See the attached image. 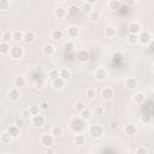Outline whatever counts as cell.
Segmentation results:
<instances>
[{"label": "cell", "mask_w": 154, "mask_h": 154, "mask_svg": "<svg viewBox=\"0 0 154 154\" xmlns=\"http://www.w3.org/2000/svg\"><path fill=\"white\" fill-rule=\"evenodd\" d=\"M88 132H89V135L94 138V140H99V138H101L102 136H103V132H105V129H103V126L101 125V124H91L90 126H89V129H88Z\"/></svg>", "instance_id": "cell-2"}, {"label": "cell", "mask_w": 154, "mask_h": 154, "mask_svg": "<svg viewBox=\"0 0 154 154\" xmlns=\"http://www.w3.org/2000/svg\"><path fill=\"white\" fill-rule=\"evenodd\" d=\"M113 94H114V91H113V89L109 88V87H105V88L101 90V96H102L105 100H111V99L113 97Z\"/></svg>", "instance_id": "cell-15"}, {"label": "cell", "mask_w": 154, "mask_h": 154, "mask_svg": "<svg viewBox=\"0 0 154 154\" xmlns=\"http://www.w3.org/2000/svg\"><path fill=\"white\" fill-rule=\"evenodd\" d=\"M126 40L130 45H136L138 43V35H135V34H128L126 36Z\"/></svg>", "instance_id": "cell-37"}, {"label": "cell", "mask_w": 154, "mask_h": 154, "mask_svg": "<svg viewBox=\"0 0 154 154\" xmlns=\"http://www.w3.org/2000/svg\"><path fill=\"white\" fill-rule=\"evenodd\" d=\"M85 120H83L81 117H75L71 119L70 122V129L75 132V134H82L85 129V124H84Z\"/></svg>", "instance_id": "cell-1"}, {"label": "cell", "mask_w": 154, "mask_h": 154, "mask_svg": "<svg viewBox=\"0 0 154 154\" xmlns=\"http://www.w3.org/2000/svg\"><path fill=\"white\" fill-rule=\"evenodd\" d=\"M54 53H55V48H54V46H53L52 43H46V45L43 46V48H42V54H43L45 57H53Z\"/></svg>", "instance_id": "cell-10"}, {"label": "cell", "mask_w": 154, "mask_h": 154, "mask_svg": "<svg viewBox=\"0 0 154 154\" xmlns=\"http://www.w3.org/2000/svg\"><path fill=\"white\" fill-rule=\"evenodd\" d=\"M64 48H65V51H66V52H72V51H73V48H75V43H73V42H71V41H67V42H65Z\"/></svg>", "instance_id": "cell-44"}, {"label": "cell", "mask_w": 154, "mask_h": 154, "mask_svg": "<svg viewBox=\"0 0 154 154\" xmlns=\"http://www.w3.org/2000/svg\"><path fill=\"white\" fill-rule=\"evenodd\" d=\"M136 154H148V149L143 146H140L136 148Z\"/></svg>", "instance_id": "cell-46"}, {"label": "cell", "mask_w": 154, "mask_h": 154, "mask_svg": "<svg viewBox=\"0 0 154 154\" xmlns=\"http://www.w3.org/2000/svg\"><path fill=\"white\" fill-rule=\"evenodd\" d=\"M141 122H142V123H144V124H148V123L150 122V116H149V114H147V113L142 114V116H141Z\"/></svg>", "instance_id": "cell-47"}, {"label": "cell", "mask_w": 154, "mask_h": 154, "mask_svg": "<svg viewBox=\"0 0 154 154\" xmlns=\"http://www.w3.org/2000/svg\"><path fill=\"white\" fill-rule=\"evenodd\" d=\"M30 116H31V113H30L29 108H26V109H23V111H22V114H20V117H22V118H24V119H28Z\"/></svg>", "instance_id": "cell-48"}, {"label": "cell", "mask_w": 154, "mask_h": 154, "mask_svg": "<svg viewBox=\"0 0 154 154\" xmlns=\"http://www.w3.org/2000/svg\"><path fill=\"white\" fill-rule=\"evenodd\" d=\"M24 38V32H22L20 30H14L12 32V40L14 42H19V41H23Z\"/></svg>", "instance_id": "cell-30"}, {"label": "cell", "mask_w": 154, "mask_h": 154, "mask_svg": "<svg viewBox=\"0 0 154 154\" xmlns=\"http://www.w3.org/2000/svg\"><path fill=\"white\" fill-rule=\"evenodd\" d=\"M70 77H71V71L69 69H60V78L67 81Z\"/></svg>", "instance_id": "cell-38"}, {"label": "cell", "mask_w": 154, "mask_h": 154, "mask_svg": "<svg viewBox=\"0 0 154 154\" xmlns=\"http://www.w3.org/2000/svg\"><path fill=\"white\" fill-rule=\"evenodd\" d=\"M41 108L46 109V108H47V102H42V105H41Z\"/></svg>", "instance_id": "cell-52"}, {"label": "cell", "mask_w": 154, "mask_h": 154, "mask_svg": "<svg viewBox=\"0 0 154 154\" xmlns=\"http://www.w3.org/2000/svg\"><path fill=\"white\" fill-rule=\"evenodd\" d=\"M54 14H55L57 18L63 19V18H65V17L67 16V10L64 8L63 6H59V7H57V8L54 10Z\"/></svg>", "instance_id": "cell-18"}, {"label": "cell", "mask_w": 154, "mask_h": 154, "mask_svg": "<svg viewBox=\"0 0 154 154\" xmlns=\"http://www.w3.org/2000/svg\"><path fill=\"white\" fill-rule=\"evenodd\" d=\"M45 123H46V118L42 114H37V116H34L31 118V124L36 128H42L45 125Z\"/></svg>", "instance_id": "cell-6"}, {"label": "cell", "mask_w": 154, "mask_h": 154, "mask_svg": "<svg viewBox=\"0 0 154 154\" xmlns=\"http://www.w3.org/2000/svg\"><path fill=\"white\" fill-rule=\"evenodd\" d=\"M105 35H106V37H108V38L114 37V36L117 35V29H116V26H113V25L106 26V29H105Z\"/></svg>", "instance_id": "cell-22"}, {"label": "cell", "mask_w": 154, "mask_h": 154, "mask_svg": "<svg viewBox=\"0 0 154 154\" xmlns=\"http://www.w3.org/2000/svg\"><path fill=\"white\" fill-rule=\"evenodd\" d=\"M54 136L49 132V134H43L42 136H41V138H40V142H41V144L45 147V148H51L52 146H53V143H54Z\"/></svg>", "instance_id": "cell-3"}, {"label": "cell", "mask_w": 154, "mask_h": 154, "mask_svg": "<svg viewBox=\"0 0 154 154\" xmlns=\"http://www.w3.org/2000/svg\"><path fill=\"white\" fill-rule=\"evenodd\" d=\"M10 7H11V2L8 0H0V11L6 12L10 10Z\"/></svg>", "instance_id": "cell-35"}, {"label": "cell", "mask_w": 154, "mask_h": 154, "mask_svg": "<svg viewBox=\"0 0 154 154\" xmlns=\"http://www.w3.org/2000/svg\"><path fill=\"white\" fill-rule=\"evenodd\" d=\"M46 154H54V150H53L52 148H47V152H46Z\"/></svg>", "instance_id": "cell-51"}, {"label": "cell", "mask_w": 154, "mask_h": 154, "mask_svg": "<svg viewBox=\"0 0 154 154\" xmlns=\"http://www.w3.org/2000/svg\"><path fill=\"white\" fill-rule=\"evenodd\" d=\"M63 132H64V129L60 126V125H54V126H52V129H51V134L57 138V137H60L61 135H63Z\"/></svg>", "instance_id": "cell-24"}, {"label": "cell", "mask_w": 154, "mask_h": 154, "mask_svg": "<svg viewBox=\"0 0 154 154\" xmlns=\"http://www.w3.org/2000/svg\"><path fill=\"white\" fill-rule=\"evenodd\" d=\"M148 47H149V49H152V51H154V40H152V42L148 45Z\"/></svg>", "instance_id": "cell-50"}, {"label": "cell", "mask_w": 154, "mask_h": 154, "mask_svg": "<svg viewBox=\"0 0 154 154\" xmlns=\"http://www.w3.org/2000/svg\"><path fill=\"white\" fill-rule=\"evenodd\" d=\"M24 120H25L24 118H22V117H18V118H16V119H14V125H16L17 128L22 129V128L24 126V123H25Z\"/></svg>", "instance_id": "cell-43"}, {"label": "cell", "mask_w": 154, "mask_h": 154, "mask_svg": "<svg viewBox=\"0 0 154 154\" xmlns=\"http://www.w3.org/2000/svg\"><path fill=\"white\" fill-rule=\"evenodd\" d=\"M87 107H85V103L83 102V101H77L76 103H75V109L78 112V113H81L82 111H84Z\"/></svg>", "instance_id": "cell-41"}, {"label": "cell", "mask_w": 154, "mask_h": 154, "mask_svg": "<svg viewBox=\"0 0 154 154\" xmlns=\"http://www.w3.org/2000/svg\"><path fill=\"white\" fill-rule=\"evenodd\" d=\"M0 141H1L2 144H7V143H10L12 141V137L7 131H2L1 135H0Z\"/></svg>", "instance_id": "cell-29"}, {"label": "cell", "mask_w": 154, "mask_h": 154, "mask_svg": "<svg viewBox=\"0 0 154 154\" xmlns=\"http://www.w3.org/2000/svg\"><path fill=\"white\" fill-rule=\"evenodd\" d=\"M137 131H138V128H137V125L136 124H132V123H129V124H126L125 125V128H124V132H125V135L126 136H135L136 134H137Z\"/></svg>", "instance_id": "cell-7"}, {"label": "cell", "mask_w": 154, "mask_h": 154, "mask_svg": "<svg viewBox=\"0 0 154 154\" xmlns=\"http://www.w3.org/2000/svg\"><path fill=\"white\" fill-rule=\"evenodd\" d=\"M4 154H11V153H4Z\"/></svg>", "instance_id": "cell-55"}, {"label": "cell", "mask_w": 154, "mask_h": 154, "mask_svg": "<svg viewBox=\"0 0 154 154\" xmlns=\"http://www.w3.org/2000/svg\"><path fill=\"white\" fill-rule=\"evenodd\" d=\"M137 85H138V82H137V79H136L135 77H128V78L125 79V87H126L128 89L132 90V89L137 88Z\"/></svg>", "instance_id": "cell-14"}, {"label": "cell", "mask_w": 154, "mask_h": 154, "mask_svg": "<svg viewBox=\"0 0 154 154\" xmlns=\"http://www.w3.org/2000/svg\"><path fill=\"white\" fill-rule=\"evenodd\" d=\"M43 85H45V79H43V78L38 77V78L35 79V87H36V88L41 89V88H43Z\"/></svg>", "instance_id": "cell-45"}, {"label": "cell", "mask_w": 154, "mask_h": 154, "mask_svg": "<svg viewBox=\"0 0 154 154\" xmlns=\"http://www.w3.org/2000/svg\"><path fill=\"white\" fill-rule=\"evenodd\" d=\"M128 29H129V34H135V35H140L142 31V26L138 22H131Z\"/></svg>", "instance_id": "cell-8"}, {"label": "cell", "mask_w": 154, "mask_h": 154, "mask_svg": "<svg viewBox=\"0 0 154 154\" xmlns=\"http://www.w3.org/2000/svg\"><path fill=\"white\" fill-rule=\"evenodd\" d=\"M63 35H64V32H63L61 29H54L51 32V38L54 40V41H59V40L63 38Z\"/></svg>", "instance_id": "cell-23"}, {"label": "cell", "mask_w": 154, "mask_h": 154, "mask_svg": "<svg viewBox=\"0 0 154 154\" xmlns=\"http://www.w3.org/2000/svg\"><path fill=\"white\" fill-rule=\"evenodd\" d=\"M66 35L70 37V38H76L78 35H79V28L77 25H70L67 26L66 29Z\"/></svg>", "instance_id": "cell-9"}, {"label": "cell", "mask_w": 154, "mask_h": 154, "mask_svg": "<svg viewBox=\"0 0 154 154\" xmlns=\"http://www.w3.org/2000/svg\"><path fill=\"white\" fill-rule=\"evenodd\" d=\"M94 76H95V78H96L97 81L102 82V81H105L106 77H107V71H106L103 67H97V69L95 70V72H94Z\"/></svg>", "instance_id": "cell-12"}, {"label": "cell", "mask_w": 154, "mask_h": 154, "mask_svg": "<svg viewBox=\"0 0 154 154\" xmlns=\"http://www.w3.org/2000/svg\"><path fill=\"white\" fill-rule=\"evenodd\" d=\"M123 59H124V55H123V53L119 52V51H117V52H114V53L112 54V60H113L114 63H120V61H123Z\"/></svg>", "instance_id": "cell-36"}, {"label": "cell", "mask_w": 154, "mask_h": 154, "mask_svg": "<svg viewBox=\"0 0 154 154\" xmlns=\"http://www.w3.org/2000/svg\"><path fill=\"white\" fill-rule=\"evenodd\" d=\"M79 117H81L83 120H89V119L91 118V112H90L88 108H85L84 111H82V112L79 113Z\"/></svg>", "instance_id": "cell-39"}, {"label": "cell", "mask_w": 154, "mask_h": 154, "mask_svg": "<svg viewBox=\"0 0 154 154\" xmlns=\"http://www.w3.org/2000/svg\"><path fill=\"white\" fill-rule=\"evenodd\" d=\"M65 82H66V81H64L63 78L59 77V78L52 81V87H53L55 90H60V89H63V88L65 87Z\"/></svg>", "instance_id": "cell-20"}, {"label": "cell", "mask_w": 154, "mask_h": 154, "mask_svg": "<svg viewBox=\"0 0 154 154\" xmlns=\"http://www.w3.org/2000/svg\"><path fill=\"white\" fill-rule=\"evenodd\" d=\"M10 51H11V47H10V43L7 42H1L0 43V53L6 55V54H10Z\"/></svg>", "instance_id": "cell-32"}, {"label": "cell", "mask_w": 154, "mask_h": 154, "mask_svg": "<svg viewBox=\"0 0 154 154\" xmlns=\"http://www.w3.org/2000/svg\"><path fill=\"white\" fill-rule=\"evenodd\" d=\"M100 17H101V13H100L97 10H94L91 13H89V19H90V22H93V23H96V22L100 19Z\"/></svg>", "instance_id": "cell-33"}, {"label": "cell", "mask_w": 154, "mask_h": 154, "mask_svg": "<svg viewBox=\"0 0 154 154\" xmlns=\"http://www.w3.org/2000/svg\"><path fill=\"white\" fill-rule=\"evenodd\" d=\"M76 59L79 61V63H87L89 60V53L85 51V49H79L77 53H76Z\"/></svg>", "instance_id": "cell-11"}, {"label": "cell", "mask_w": 154, "mask_h": 154, "mask_svg": "<svg viewBox=\"0 0 154 154\" xmlns=\"http://www.w3.org/2000/svg\"><path fill=\"white\" fill-rule=\"evenodd\" d=\"M85 96H87V99H89V100L95 99V96H96V90L93 89V88H88L87 91H85Z\"/></svg>", "instance_id": "cell-40"}, {"label": "cell", "mask_w": 154, "mask_h": 154, "mask_svg": "<svg viewBox=\"0 0 154 154\" xmlns=\"http://www.w3.org/2000/svg\"><path fill=\"white\" fill-rule=\"evenodd\" d=\"M94 112H95L96 116H102L103 114V107L102 106H96L95 109H94Z\"/></svg>", "instance_id": "cell-49"}, {"label": "cell", "mask_w": 154, "mask_h": 154, "mask_svg": "<svg viewBox=\"0 0 154 154\" xmlns=\"http://www.w3.org/2000/svg\"><path fill=\"white\" fill-rule=\"evenodd\" d=\"M153 72H154V65H153Z\"/></svg>", "instance_id": "cell-54"}, {"label": "cell", "mask_w": 154, "mask_h": 154, "mask_svg": "<svg viewBox=\"0 0 154 154\" xmlns=\"http://www.w3.org/2000/svg\"><path fill=\"white\" fill-rule=\"evenodd\" d=\"M152 40H153V37H152V35L148 32V31H141V34L138 35V43H141L142 46H148L150 42H152Z\"/></svg>", "instance_id": "cell-4"}, {"label": "cell", "mask_w": 154, "mask_h": 154, "mask_svg": "<svg viewBox=\"0 0 154 154\" xmlns=\"http://www.w3.org/2000/svg\"><path fill=\"white\" fill-rule=\"evenodd\" d=\"M12 40V32H10L8 30H5V31H2V34H1V42H10Z\"/></svg>", "instance_id": "cell-34"}, {"label": "cell", "mask_w": 154, "mask_h": 154, "mask_svg": "<svg viewBox=\"0 0 154 154\" xmlns=\"http://www.w3.org/2000/svg\"><path fill=\"white\" fill-rule=\"evenodd\" d=\"M29 111H30V113H31L32 117H34V116H37V114H40V106L32 105V106L29 107Z\"/></svg>", "instance_id": "cell-42"}, {"label": "cell", "mask_w": 154, "mask_h": 154, "mask_svg": "<svg viewBox=\"0 0 154 154\" xmlns=\"http://www.w3.org/2000/svg\"><path fill=\"white\" fill-rule=\"evenodd\" d=\"M35 38H36L35 32H32V31H26V32H24V38H23V41H24L26 45L32 43V42L35 41Z\"/></svg>", "instance_id": "cell-19"}, {"label": "cell", "mask_w": 154, "mask_h": 154, "mask_svg": "<svg viewBox=\"0 0 154 154\" xmlns=\"http://www.w3.org/2000/svg\"><path fill=\"white\" fill-rule=\"evenodd\" d=\"M153 91H154V84H153Z\"/></svg>", "instance_id": "cell-53"}, {"label": "cell", "mask_w": 154, "mask_h": 154, "mask_svg": "<svg viewBox=\"0 0 154 154\" xmlns=\"http://www.w3.org/2000/svg\"><path fill=\"white\" fill-rule=\"evenodd\" d=\"M59 77H60V70H58V69H51L48 71V78L51 81H54V79H57Z\"/></svg>", "instance_id": "cell-31"}, {"label": "cell", "mask_w": 154, "mask_h": 154, "mask_svg": "<svg viewBox=\"0 0 154 154\" xmlns=\"http://www.w3.org/2000/svg\"><path fill=\"white\" fill-rule=\"evenodd\" d=\"M94 4H95L94 0H91V1H84L82 4V6H81V10L83 12H85V13L89 14V13H91L94 11Z\"/></svg>", "instance_id": "cell-13"}, {"label": "cell", "mask_w": 154, "mask_h": 154, "mask_svg": "<svg viewBox=\"0 0 154 154\" xmlns=\"http://www.w3.org/2000/svg\"><path fill=\"white\" fill-rule=\"evenodd\" d=\"M7 96H8V99H10L11 101H18L19 97H20V93H19L18 88H12V89H10Z\"/></svg>", "instance_id": "cell-16"}, {"label": "cell", "mask_w": 154, "mask_h": 154, "mask_svg": "<svg viewBox=\"0 0 154 154\" xmlns=\"http://www.w3.org/2000/svg\"><path fill=\"white\" fill-rule=\"evenodd\" d=\"M134 101H135V103H137V105L143 103V102L146 101V94L142 93V91L135 93V95H134Z\"/></svg>", "instance_id": "cell-21"}, {"label": "cell", "mask_w": 154, "mask_h": 154, "mask_svg": "<svg viewBox=\"0 0 154 154\" xmlns=\"http://www.w3.org/2000/svg\"><path fill=\"white\" fill-rule=\"evenodd\" d=\"M24 55V51L20 46H12L11 47V51H10V57L12 59H22Z\"/></svg>", "instance_id": "cell-5"}, {"label": "cell", "mask_w": 154, "mask_h": 154, "mask_svg": "<svg viewBox=\"0 0 154 154\" xmlns=\"http://www.w3.org/2000/svg\"><path fill=\"white\" fill-rule=\"evenodd\" d=\"M25 83H26V81H25V78L23 76H17L13 79V84H14L16 88H22V87L25 85Z\"/></svg>", "instance_id": "cell-27"}, {"label": "cell", "mask_w": 154, "mask_h": 154, "mask_svg": "<svg viewBox=\"0 0 154 154\" xmlns=\"http://www.w3.org/2000/svg\"><path fill=\"white\" fill-rule=\"evenodd\" d=\"M120 6H122V2H120L119 0H109V1L107 2V7H108L109 10H112V11L119 10Z\"/></svg>", "instance_id": "cell-25"}, {"label": "cell", "mask_w": 154, "mask_h": 154, "mask_svg": "<svg viewBox=\"0 0 154 154\" xmlns=\"http://www.w3.org/2000/svg\"><path fill=\"white\" fill-rule=\"evenodd\" d=\"M79 11H81V8H79L77 5H71V6H69V8H67V14L71 16V17H76V16H78Z\"/></svg>", "instance_id": "cell-26"}, {"label": "cell", "mask_w": 154, "mask_h": 154, "mask_svg": "<svg viewBox=\"0 0 154 154\" xmlns=\"http://www.w3.org/2000/svg\"><path fill=\"white\" fill-rule=\"evenodd\" d=\"M10 135H11V137L12 138H17L19 135H20V129L19 128H17L14 124L13 125H10L8 128H7V130H6Z\"/></svg>", "instance_id": "cell-17"}, {"label": "cell", "mask_w": 154, "mask_h": 154, "mask_svg": "<svg viewBox=\"0 0 154 154\" xmlns=\"http://www.w3.org/2000/svg\"><path fill=\"white\" fill-rule=\"evenodd\" d=\"M73 142L77 146H83L85 143V136L83 134H76L73 137Z\"/></svg>", "instance_id": "cell-28"}]
</instances>
